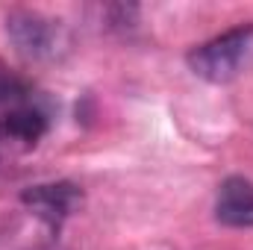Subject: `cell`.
Instances as JSON below:
<instances>
[{"label":"cell","mask_w":253,"mask_h":250,"mask_svg":"<svg viewBox=\"0 0 253 250\" xmlns=\"http://www.w3.org/2000/svg\"><path fill=\"white\" fill-rule=\"evenodd\" d=\"M251 50H253V24H239V27H230L227 33L191 47L186 62L194 71V77H200L206 83H215V85H224V83L239 77V71L248 62Z\"/></svg>","instance_id":"obj_1"},{"label":"cell","mask_w":253,"mask_h":250,"mask_svg":"<svg viewBox=\"0 0 253 250\" xmlns=\"http://www.w3.org/2000/svg\"><path fill=\"white\" fill-rule=\"evenodd\" d=\"M6 36L15 53L27 62L53 59L62 47V24L30 9H18L6 18Z\"/></svg>","instance_id":"obj_2"},{"label":"cell","mask_w":253,"mask_h":250,"mask_svg":"<svg viewBox=\"0 0 253 250\" xmlns=\"http://www.w3.org/2000/svg\"><path fill=\"white\" fill-rule=\"evenodd\" d=\"M85 194L77 183H68V180H59V183H39V186H30L21 191V203L50 230V233H59L62 224L80 212Z\"/></svg>","instance_id":"obj_3"},{"label":"cell","mask_w":253,"mask_h":250,"mask_svg":"<svg viewBox=\"0 0 253 250\" xmlns=\"http://www.w3.org/2000/svg\"><path fill=\"white\" fill-rule=\"evenodd\" d=\"M47 135V115L39 106H18L0 115V162H12L39 147Z\"/></svg>","instance_id":"obj_4"},{"label":"cell","mask_w":253,"mask_h":250,"mask_svg":"<svg viewBox=\"0 0 253 250\" xmlns=\"http://www.w3.org/2000/svg\"><path fill=\"white\" fill-rule=\"evenodd\" d=\"M215 221L224 227H253V183L248 177H227L215 194Z\"/></svg>","instance_id":"obj_5"},{"label":"cell","mask_w":253,"mask_h":250,"mask_svg":"<svg viewBox=\"0 0 253 250\" xmlns=\"http://www.w3.org/2000/svg\"><path fill=\"white\" fill-rule=\"evenodd\" d=\"M30 94L33 88L6 65L0 62V109H18V106H30Z\"/></svg>","instance_id":"obj_6"}]
</instances>
